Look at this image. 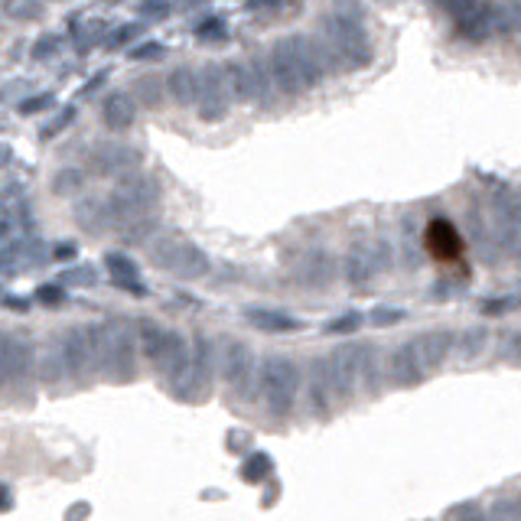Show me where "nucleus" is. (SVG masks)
<instances>
[{
	"mask_svg": "<svg viewBox=\"0 0 521 521\" xmlns=\"http://www.w3.org/2000/svg\"><path fill=\"white\" fill-rule=\"evenodd\" d=\"M424 251L430 254V260H437L440 268H462L466 264V241H462L460 228L443 215L430 219L424 228Z\"/></svg>",
	"mask_w": 521,
	"mask_h": 521,
	"instance_id": "nucleus-1",
	"label": "nucleus"
},
{
	"mask_svg": "<svg viewBox=\"0 0 521 521\" xmlns=\"http://www.w3.org/2000/svg\"><path fill=\"white\" fill-rule=\"evenodd\" d=\"M4 4V10H7L10 17H40V0H0Z\"/></svg>",
	"mask_w": 521,
	"mask_h": 521,
	"instance_id": "nucleus-2",
	"label": "nucleus"
},
{
	"mask_svg": "<svg viewBox=\"0 0 521 521\" xmlns=\"http://www.w3.org/2000/svg\"><path fill=\"white\" fill-rule=\"evenodd\" d=\"M42 104H49V98H33V101H26V104H23V114H33V111L42 108Z\"/></svg>",
	"mask_w": 521,
	"mask_h": 521,
	"instance_id": "nucleus-3",
	"label": "nucleus"
}]
</instances>
